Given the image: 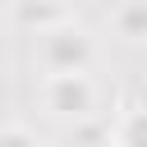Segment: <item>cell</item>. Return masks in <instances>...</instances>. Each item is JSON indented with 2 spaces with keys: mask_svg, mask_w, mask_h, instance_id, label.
<instances>
[{
  "mask_svg": "<svg viewBox=\"0 0 147 147\" xmlns=\"http://www.w3.org/2000/svg\"><path fill=\"white\" fill-rule=\"evenodd\" d=\"M92 55H96L92 37H87L78 23H69V18L55 23L51 32H41V60H46L51 74H87Z\"/></svg>",
  "mask_w": 147,
  "mask_h": 147,
  "instance_id": "6da1fadb",
  "label": "cell"
},
{
  "mask_svg": "<svg viewBox=\"0 0 147 147\" xmlns=\"http://www.w3.org/2000/svg\"><path fill=\"white\" fill-rule=\"evenodd\" d=\"M41 96H46V110L51 115H60V119H92V106H96V87H92V78L87 74H51L46 78V87H41Z\"/></svg>",
  "mask_w": 147,
  "mask_h": 147,
  "instance_id": "7a4b0ae2",
  "label": "cell"
},
{
  "mask_svg": "<svg viewBox=\"0 0 147 147\" xmlns=\"http://www.w3.org/2000/svg\"><path fill=\"white\" fill-rule=\"evenodd\" d=\"M110 23L124 41H147V0H119L110 9Z\"/></svg>",
  "mask_w": 147,
  "mask_h": 147,
  "instance_id": "3957f363",
  "label": "cell"
},
{
  "mask_svg": "<svg viewBox=\"0 0 147 147\" xmlns=\"http://www.w3.org/2000/svg\"><path fill=\"white\" fill-rule=\"evenodd\" d=\"M14 18H18L23 28H37V37H41V32H51L55 23H64V14H60V5H55V0H18Z\"/></svg>",
  "mask_w": 147,
  "mask_h": 147,
  "instance_id": "277c9868",
  "label": "cell"
},
{
  "mask_svg": "<svg viewBox=\"0 0 147 147\" xmlns=\"http://www.w3.org/2000/svg\"><path fill=\"white\" fill-rule=\"evenodd\" d=\"M115 147H147V106H129L119 115V124L110 129Z\"/></svg>",
  "mask_w": 147,
  "mask_h": 147,
  "instance_id": "5b68a950",
  "label": "cell"
},
{
  "mask_svg": "<svg viewBox=\"0 0 147 147\" xmlns=\"http://www.w3.org/2000/svg\"><path fill=\"white\" fill-rule=\"evenodd\" d=\"M0 147H41L23 124H0Z\"/></svg>",
  "mask_w": 147,
  "mask_h": 147,
  "instance_id": "8992f818",
  "label": "cell"
},
{
  "mask_svg": "<svg viewBox=\"0 0 147 147\" xmlns=\"http://www.w3.org/2000/svg\"><path fill=\"white\" fill-rule=\"evenodd\" d=\"M101 147H115V138H106V142H101Z\"/></svg>",
  "mask_w": 147,
  "mask_h": 147,
  "instance_id": "52a82bcc",
  "label": "cell"
},
{
  "mask_svg": "<svg viewBox=\"0 0 147 147\" xmlns=\"http://www.w3.org/2000/svg\"><path fill=\"white\" fill-rule=\"evenodd\" d=\"M0 60H5V41H0Z\"/></svg>",
  "mask_w": 147,
  "mask_h": 147,
  "instance_id": "ba28073f",
  "label": "cell"
}]
</instances>
